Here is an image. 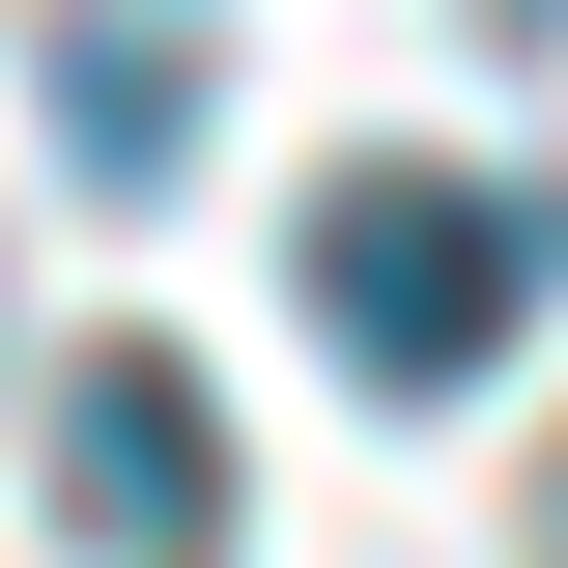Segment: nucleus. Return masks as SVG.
I'll use <instances>...</instances> for the list:
<instances>
[{
	"label": "nucleus",
	"instance_id": "f257e3e1",
	"mask_svg": "<svg viewBox=\"0 0 568 568\" xmlns=\"http://www.w3.org/2000/svg\"><path fill=\"white\" fill-rule=\"evenodd\" d=\"M284 284H313V342L369 369V398H484V342L540 313V200L511 171H313V227H284Z\"/></svg>",
	"mask_w": 568,
	"mask_h": 568
},
{
	"label": "nucleus",
	"instance_id": "7ed1b4c3",
	"mask_svg": "<svg viewBox=\"0 0 568 568\" xmlns=\"http://www.w3.org/2000/svg\"><path fill=\"white\" fill-rule=\"evenodd\" d=\"M58 171L85 200H171V171H200V58H171V29H85L58 58Z\"/></svg>",
	"mask_w": 568,
	"mask_h": 568
},
{
	"label": "nucleus",
	"instance_id": "f03ea898",
	"mask_svg": "<svg viewBox=\"0 0 568 568\" xmlns=\"http://www.w3.org/2000/svg\"><path fill=\"white\" fill-rule=\"evenodd\" d=\"M58 511H85L114 568H227V398H200L171 342H85V369H58Z\"/></svg>",
	"mask_w": 568,
	"mask_h": 568
}]
</instances>
